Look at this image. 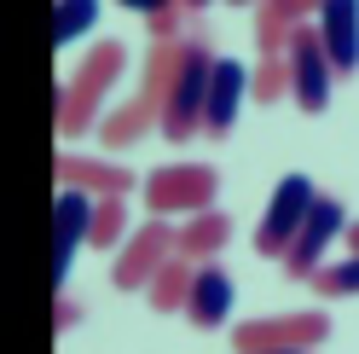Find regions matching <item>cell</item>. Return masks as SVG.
<instances>
[{
    "label": "cell",
    "instance_id": "24",
    "mask_svg": "<svg viewBox=\"0 0 359 354\" xmlns=\"http://www.w3.org/2000/svg\"><path fill=\"white\" fill-rule=\"evenodd\" d=\"M348 244H353V250H359V221H353V227H348Z\"/></svg>",
    "mask_w": 359,
    "mask_h": 354
},
{
    "label": "cell",
    "instance_id": "4",
    "mask_svg": "<svg viewBox=\"0 0 359 354\" xmlns=\"http://www.w3.org/2000/svg\"><path fill=\"white\" fill-rule=\"evenodd\" d=\"M330 87H336V64L325 53L319 29H296L290 35V99H296L307 117H319V110L330 105Z\"/></svg>",
    "mask_w": 359,
    "mask_h": 354
},
{
    "label": "cell",
    "instance_id": "9",
    "mask_svg": "<svg viewBox=\"0 0 359 354\" xmlns=\"http://www.w3.org/2000/svg\"><path fill=\"white\" fill-rule=\"evenodd\" d=\"M319 41L336 64V76H353L359 70V0H325L319 6Z\"/></svg>",
    "mask_w": 359,
    "mask_h": 354
},
{
    "label": "cell",
    "instance_id": "25",
    "mask_svg": "<svg viewBox=\"0 0 359 354\" xmlns=\"http://www.w3.org/2000/svg\"><path fill=\"white\" fill-rule=\"evenodd\" d=\"M180 6H186V12H191V6H209V0H180Z\"/></svg>",
    "mask_w": 359,
    "mask_h": 354
},
{
    "label": "cell",
    "instance_id": "26",
    "mask_svg": "<svg viewBox=\"0 0 359 354\" xmlns=\"http://www.w3.org/2000/svg\"><path fill=\"white\" fill-rule=\"evenodd\" d=\"M232 6H261V0H232Z\"/></svg>",
    "mask_w": 359,
    "mask_h": 354
},
{
    "label": "cell",
    "instance_id": "13",
    "mask_svg": "<svg viewBox=\"0 0 359 354\" xmlns=\"http://www.w3.org/2000/svg\"><path fill=\"white\" fill-rule=\"evenodd\" d=\"M58 186H81V192H128L133 174L122 163L104 157H58Z\"/></svg>",
    "mask_w": 359,
    "mask_h": 354
},
{
    "label": "cell",
    "instance_id": "7",
    "mask_svg": "<svg viewBox=\"0 0 359 354\" xmlns=\"http://www.w3.org/2000/svg\"><path fill=\"white\" fill-rule=\"evenodd\" d=\"M348 232V215H342V204L336 197H319L313 204V215L302 221V232H296V244L284 250V268H290V279H313L325 268V256H330V244Z\"/></svg>",
    "mask_w": 359,
    "mask_h": 354
},
{
    "label": "cell",
    "instance_id": "14",
    "mask_svg": "<svg viewBox=\"0 0 359 354\" xmlns=\"http://www.w3.org/2000/svg\"><path fill=\"white\" fill-rule=\"evenodd\" d=\"M122 70H128V47H122V41H104V47H93V53L81 58V70L70 76V87L87 93V99H104L110 81H116Z\"/></svg>",
    "mask_w": 359,
    "mask_h": 354
},
{
    "label": "cell",
    "instance_id": "16",
    "mask_svg": "<svg viewBox=\"0 0 359 354\" xmlns=\"http://www.w3.org/2000/svg\"><path fill=\"white\" fill-rule=\"evenodd\" d=\"M191 273H197V261H191V256H168V261H163V273L151 279V302L163 308V314H186Z\"/></svg>",
    "mask_w": 359,
    "mask_h": 354
},
{
    "label": "cell",
    "instance_id": "22",
    "mask_svg": "<svg viewBox=\"0 0 359 354\" xmlns=\"http://www.w3.org/2000/svg\"><path fill=\"white\" fill-rule=\"evenodd\" d=\"M116 6H128V12H168V6H180V0H116Z\"/></svg>",
    "mask_w": 359,
    "mask_h": 354
},
{
    "label": "cell",
    "instance_id": "3",
    "mask_svg": "<svg viewBox=\"0 0 359 354\" xmlns=\"http://www.w3.org/2000/svg\"><path fill=\"white\" fill-rule=\"evenodd\" d=\"M215 186H220V174L209 163H168L145 181V204H151V215H197V209H209Z\"/></svg>",
    "mask_w": 359,
    "mask_h": 354
},
{
    "label": "cell",
    "instance_id": "2",
    "mask_svg": "<svg viewBox=\"0 0 359 354\" xmlns=\"http://www.w3.org/2000/svg\"><path fill=\"white\" fill-rule=\"evenodd\" d=\"M313 204H319V192H313L307 174H284V181L273 186V204H266L261 227H255V250L284 261V250L296 244V232H302V221L313 215Z\"/></svg>",
    "mask_w": 359,
    "mask_h": 354
},
{
    "label": "cell",
    "instance_id": "21",
    "mask_svg": "<svg viewBox=\"0 0 359 354\" xmlns=\"http://www.w3.org/2000/svg\"><path fill=\"white\" fill-rule=\"evenodd\" d=\"M313 284H319L325 296H359V250L342 256V261H325V268L313 273Z\"/></svg>",
    "mask_w": 359,
    "mask_h": 354
},
{
    "label": "cell",
    "instance_id": "11",
    "mask_svg": "<svg viewBox=\"0 0 359 354\" xmlns=\"http://www.w3.org/2000/svg\"><path fill=\"white\" fill-rule=\"evenodd\" d=\"M325 0H261L255 6V35L261 53H290V35H296L307 18H319Z\"/></svg>",
    "mask_w": 359,
    "mask_h": 354
},
{
    "label": "cell",
    "instance_id": "5",
    "mask_svg": "<svg viewBox=\"0 0 359 354\" xmlns=\"http://www.w3.org/2000/svg\"><path fill=\"white\" fill-rule=\"evenodd\" d=\"M93 197L81 186H58V204H53V284L64 291V279L76 268V250L93 244Z\"/></svg>",
    "mask_w": 359,
    "mask_h": 354
},
{
    "label": "cell",
    "instance_id": "17",
    "mask_svg": "<svg viewBox=\"0 0 359 354\" xmlns=\"http://www.w3.org/2000/svg\"><path fill=\"white\" fill-rule=\"evenodd\" d=\"M145 128H163V110H156L151 99H133V105H122V110H110L104 117V145H128V140H140Z\"/></svg>",
    "mask_w": 359,
    "mask_h": 354
},
{
    "label": "cell",
    "instance_id": "18",
    "mask_svg": "<svg viewBox=\"0 0 359 354\" xmlns=\"http://www.w3.org/2000/svg\"><path fill=\"white\" fill-rule=\"evenodd\" d=\"M250 99L255 105L290 99V53H261V64L250 70Z\"/></svg>",
    "mask_w": 359,
    "mask_h": 354
},
{
    "label": "cell",
    "instance_id": "20",
    "mask_svg": "<svg viewBox=\"0 0 359 354\" xmlns=\"http://www.w3.org/2000/svg\"><path fill=\"white\" fill-rule=\"evenodd\" d=\"M93 18H99V0H58V6H53V41H58V53L70 47L76 35L93 29Z\"/></svg>",
    "mask_w": 359,
    "mask_h": 354
},
{
    "label": "cell",
    "instance_id": "15",
    "mask_svg": "<svg viewBox=\"0 0 359 354\" xmlns=\"http://www.w3.org/2000/svg\"><path fill=\"white\" fill-rule=\"evenodd\" d=\"M232 238V215H220V209H197L186 215V227H180V256H191V261H209L220 244Z\"/></svg>",
    "mask_w": 359,
    "mask_h": 354
},
{
    "label": "cell",
    "instance_id": "10",
    "mask_svg": "<svg viewBox=\"0 0 359 354\" xmlns=\"http://www.w3.org/2000/svg\"><path fill=\"white\" fill-rule=\"evenodd\" d=\"M250 99V70L238 58H215V76H209V105H203V128L209 134H232L238 110Z\"/></svg>",
    "mask_w": 359,
    "mask_h": 354
},
{
    "label": "cell",
    "instance_id": "23",
    "mask_svg": "<svg viewBox=\"0 0 359 354\" xmlns=\"http://www.w3.org/2000/svg\"><path fill=\"white\" fill-rule=\"evenodd\" d=\"M238 354H307V348H238Z\"/></svg>",
    "mask_w": 359,
    "mask_h": 354
},
{
    "label": "cell",
    "instance_id": "1",
    "mask_svg": "<svg viewBox=\"0 0 359 354\" xmlns=\"http://www.w3.org/2000/svg\"><path fill=\"white\" fill-rule=\"evenodd\" d=\"M209 76H215V58L203 41H186V53H180V70L168 81V99H163V134L168 140H186L203 128V105H209Z\"/></svg>",
    "mask_w": 359,
    "mask_h": 354
},
{
    "label": "cell",
    "instance_id": "12",
    "mask_svg": "<svg viewBox=\"0 0 359 354\" xmlns=\"http://www.w3.org/2000/svg\"><path fill=\"white\" fill-rule=\"evenodd\" d=\"M226 314H232V279L220 273V268H209V261H197L191 296H186V320L203 325V331H215V325H226Z\"/></svg>",
    "mask_w": 359,
    "mask_h": 354
},
{
    "label": "cell",
    "instance_id": "8",
    "mask_svg": "<svg viewBox=\"0 0 359 354\" xmlns=\"http://www.w3.org/2000/svg\"><path fill=\"white\" fill-rule=\"evenodd\" d=\"M330 337V320L319 308H302V314H273V320H250L238 331V348H313Z\"/></svg>",
    "mask_w": 359,
    "mask_h": 354
},
{
    "label": "cell",
    "instance_id": "6",
    "mask_svg": "<svg viewBox=\"0 0 359 354\" xmlns=\"http://www.w3.org/2000/svg\"><path fill=\"white\" fill-rule=\"evenodd\" d=\"M168 256H180V232H168V215H151L116 256V284L122 291H140V284H151L163 273Z\"/></svg>",
    "mask_w": 359,
    "mask_h": 354
},
{
    "label": "cell",
    "instance_id": "19",
    "mask_svg": "<svg viewBox=\"0 0 359 354\" xmlns=\"http://www.w3.org/2000/svg\"><path fill=\"white\" fill-rule=\"evenodd\" d=\"M93 244L99 250H122L128 244V204H122V192H104L99 197V209H93Z\"/></svg>",
    "mask_w": 359,
    "mask_h": 354
}]
</instances>
